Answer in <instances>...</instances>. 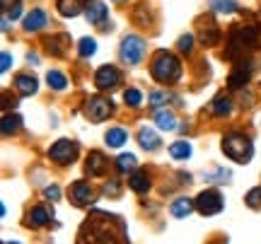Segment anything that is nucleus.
<instances>
[{
    "mask_svg": "<svg viewBox=\"0 0 261 244\" xmlns=\"http://www.w3.org/2000/svg\"><path fill=\"white\" fill-rule=\"evenodd\" d=\"M128 186L133 188L136 194H145V191L150 188V177H148V172H143V169H140V172H133V174L128 177Z\"/></svg>",
    "mask_w": 261,
    "mask_h": 244,
    "instance_id": "ddd939ff",
    "label": "nucleus"
},
{
    "mask_svg": "<svg viewBox=\"0 0 261 244\" xmlns=\"http://www.w3.org/2000/svg\"><path fill=\"white\" fill-rule=\"evenodd\" d=\"M46 83L51 90H65V85H68V80H65L63 73H58V70H48L46 73Z\"/></svg>",
    "mask_w": 261,
    "mask_h": 244,
    "instance_id": "393cba45",
    "label": "nucleus"
},
{
    "mask_svg": "<svg viewBox=\"0 0 261 244\" xmlns=\"http://www.w3.org/2000/svg\"><path fill=\"white\" fill-rule=\"evenodd\" d=\"M211 8H213L215 12L230 15V12H234V10H237V3H234V0H211Z\"/></svg>",
    "mask_w": 261,
    "mask_h": 244,
    "instance_id": "a878e982",
    "label": "nucleus"
},
{
    "mask_svg": "<svg viewBox=\"0 0 261 244\" xmlns=\"http://www.w3.org/2000/svg\"><path fill=\"white\" fill-rule=\"evenodd\" d=\"M48 213H46V208H41V206H37V208H32V213H29V223L34 227H44V225H48Z\"/></svg>",
    "mask_w": 261,
    "mask_h": 244,
    "instance_id": "5701e85b",
    "label": "nucleus"
},
{
    "mask_svg": "<svg viewBox=\"0 0 261 244\" xmlns=\"http://www.w3.org/2000/svg\"><path fill=\"white\" fill-rule=\"evenodd\" d=\"M77 53H80L83 58L94 56V53H97V41H94V39H90V37L80 39V44H77Z\"/></svg>",
    "mask_w": 261,
    "mask_h": 244,
    "instance_id": "b1692460",
    "label": "nucleus"
},
{
    "mask_svg": "<svg viewBox=\"0 0 261 244\" xmlns=\"http://www.w3.org/2000/svg\"><path fill=\"white\" fill-rule=\"evenodd\" d=\"M48 157L58 165H70V162L77 157V143L75 141H68V138H61L51 145L48 150Z\"/></svg>",
    "mask_w": 261,
    "mask_h": 244,
    "instance_id": "423d86ee",
    "label": "nucleus"
},
{
    "mask_svg": "<svg viewBox=\"0 0 261 244\" xmlns=\"http://www.w3.org/2000/svg\"><path fill=\"white\" fill-rule=\"evenodd\" d=\"M230 112H232V102H230V97H225V94L215 97L213 104H211V114H213V116H227Z\"/></svg>",
    "mask_w": 261,
    "mask_h": 244,
    "instance_id": "f3484780",
    "label": "nucleus"
},
{
    "mask_svg": "<svg viewBox=\"0 0 261 244\" xmlns=\"http://www.w3.org/2000/svg\"><path fill=\"white\" fill-rule=\"evenodd\" d=\"M15 85H17V92L22 94V97H29V94L37 92V77L24 75V73L15 77Z\"/></svg>",
    "mask_w": 261,
    "mask_h": 244,
    "instance_id": "2eb2a0df",
    "label": "nucleus"
},
{
    "mask_svg": "<svg viewBox=\"0 0 261 244\" xmlns=\"http://www.w3.org/2000/svg\"><path fill=\"white\" fill-rule=\"evenodd\" d=\"M44 196L51 198V201H58V198H61V188L58 186H46L44 188Z\"/></svg>",
    "mask_w": 261,
    "mask_h": 244,
    "instance_id": "72a5a7b5",
    "label": "nucleus"
},
{
    "mask_svg": "<svg viewBox=\"0 0 261 244\" xmlns=\"http://www.w3.org/2000/svg\"><path fill=\"white\" fill-rule=\"evenodd\" d=\"M136 155H130V152H126V155H121L119 160H116V169L119 172H130V169H136Z\"/></svg>",
    "mask_w": 261,
    "mask_h": 244,
    "instance_id": "bb28decb",
    "label": "nucleus"
},
{
    "mask_svg": "<svg viewBox=\"0 0 261 244\" xmlns=\"http://www.w3.org/2000/svg\"><path fill=\"white\" fill-rule=\"evenodd\" d=\"M143 53H145V41L136 34H130L121 41V61L128 63V66H136L143 61Z\"/></svg>",
    "mask_w": 261,
    "mask_h": 244,
    "instance_id": "39448f33",
    "label": "nucleus"
},
{
    "mask_svg": "<svg viewBox=\"0 0 261 244\" xmlns=\"http://www.w3.org/2000/svg\"><path fill=\"white\" fill-rule=\"evenodd\" d=\"M223 152L232 162L247 165V162L252 160V155H254V145H252V141H249V135L232 131V133H227V135L223 138Z\"/></svg>",
    "mask_w": 261,
    "mask_h": 244,
    "instance_id": "f03ea898",
    "label": "nucleus"
},
{
    "mask_svg": "<svg viewBox=\"0 0 261 244\" xmlns=\"http://www.w3.org/2000/svg\"><path fill=\"white\" fill-rule=\"evenodd\" d=\"M10 66H12V56H10L8 51H5V53L0 56V70H3V73H8Z\"/></svg>",
    "mask_w": 261,
    "mask_h": 244,
    "instance_id": "473e14b6",
    "label": "nucleus"
},
{
    "mask_svg": "<svg viewBox=\"0 0 261 244\" xmlns=\"http://www.w3.org/2000/svg\"><path fill=\"white\" fill-rule=\"evenodd\" d=\"M107 167V160H104L102 152H90V157H87V172H90V177H99Z\"/></svg>",
    "mask_w": 261,
    "mask_h": 244,
    "instance_id": "dca6fc26",
    "label": "nucleus"
},
{
    "mask_svg": "<svg viewBox=\"0 0 261 244\" xmlns=\"http://www.w3.org/2000/svg\"><path fill=\"white\" fill-rule=\"evenodd\" d=\"M19 15H22V10H19V8H15V10H12V12H10V15H8V17H10V19H17Z\"/></svg>",
    "mask_w": 261,
    "mask_h": 244,
    "instance_id": "e433bc0d",
    "label": "nucleus"
},
{
    "mask_svg": "<svg viewBox=\"0 0 261 244\" xmlns=\"http://www.w3.org/2000/svg\"><path fill=\"white\" fill-rule=\"evenodd\" d=\"M244 201H247V206H249V208L259 210V208H261V186L252 188V191L247 194V198H244Z\"/></svg>",
    "mask_w": 261,
    "mask_h": 244,
    "instance_id": "c756f323",
    "label": "nucleus"
},
{
    "mask_svg": "<svg viewBox=\"0 0 261 244\" xmlns=\"http://www.w3.org/2000/svg\"><path fill=\"white\" fill-rule=\"evenodd\" d=\"M104 141H107L109 148H121L123 143L128 141V133L123 131V128H109L107 135H104Z\"/></svg>",
    "mask_w": 261,
    "mask_h": 244,
    "instance_id": "6ab92c4d",
    "label": "nucleus"
},
{
    "mask_svg": "<svg viewBox=\"0 0 261 244\" xmlns=\"http://www.w3.org/2000/svg\"><path fill=\"white\" fill-rule=\"evenodd\" d=\"M3 244H19V242H3Z\"/></svg>",
    "mask_w": 261,
    "mask_h": 244,
    "instance_id": "4c0bfd02",
    "label": "nucleus"
},
{
    "mask_svg": "<svg viewBox=\"0 0 261 244\" xmlns=\"http://www.w3.org/2000/svg\"><path fill=\"white\" fill-rule=\"evenodd\" d=\"M194 203H196V210H198L201 215H215V213H220L223 206H225L220 191H215V188H205V191H201Z\"/></svg>",
    "mask_w": 261,
    "mask_h": 244,
    "instance_id": "20e7f679",
    "label": "nucleus"
},
{
    "mask_svg": "<svg viewBox=\"0 0 261 244\" xmlns=\"http://www.w3.org/2000/svg\"><path fill=\"white\" fill-rule=\"evenodd\" d=\"M58 10H61L63 17H75L80 12V8L75 5V0H58Z\"/></svg>",
    "mask_w": 261,
    "mask_h": 244,
    "instance_id": "cd10ccee",
    "label": "nucleus"
},
{
    "mask_svg": "<svg viewBox=\"0 0 261 244\" xmlns=\"http://www.w3.org/2000/svg\"><path fill=\"white\" fill-rule=\"evenodd\" d=\"M104 194H112V196H116V194H119V184H116V181L107 184V186H104Z\"/></svg>",
    "mask_w": 261,
    "mask_h": 244,
    "instance_id": "f704fd0d",
    "label": "nucleus"
},
{
    "mask_svg": "<svg viewBox=\"0 0 261 244\" xmlns=\"http://www.w3.org/2000/svg\"><path fill=\"white\" fill-rule=\"evenodd\" d=\"M138 143L145 148V150L152 152V150H158L160 148V135L152 131V128H140L138 131Z\"/></svg>",
    "mask_w": 261,
    "mask_h": 244,
    "instance_id": "4468645a",
    "label": "nucleus"
},
{
    "mask_svg": "<svg viewBox=\"0 0 261 244\" xmlns=\"http://www.w3.org/2000/svg\"><path fill=\"white\" fill-rule=\"evenodd\" d=\"M150 73H152V77L158 83H174L181 75V66H179V61L172 53L158 51V56H155L152 66H150Z\"/></svg>",
    "mask_w": 261,
    "mask_h": 244,
    "instance_id": "7ed1b4c3",
    "label": "nucleus"
},
{
    "mask_svg": "<svg viewBox=\"0 0 261 244\" xmlns=\"http://www.w3.org/2000/svg\"><path fill=\"white\" fill-rule=\"evenodd\" d=\"M0 3H3V8L8 10V8H17V3H19V0H0Z\"/></svg>",
    "mask_w": 261,
    "mask_h": 244,
    "instance_id": "c9c22d12",
    "label": "nucleus"
},
{
    "mask_svg": "<svg viewBox=\"0 0 261 244\" xmlns=\"http://www.w3.org/2000/svg\"><path fill=\"white\" fill-rule=\"evenodd\" d=\"M116 3H121V0H116Z\"/></svg>",
    "mask_w": 261,
    "mask_h": 244,
    "instance_id": "ea45409f",
    "label": "nucleus"
},
{
    "mask_svg": "<svg viewBox=\"0 0 261 244\" xmlns=\"http://www.w3.org/2000/svg\"><path fill=\"white\" fill-rule=\"evenodd\" d=\"M109 114H112V102H109V99H104V97H90L87 104H85V116H87L90 121H94V123L104 121Z\"/></svg>",
    "mask_w": 261,
    "mask_h": 244,
    "instance_id": "0eeeda50",
    "label": "nucleus"
},
{
    "mask_svg": "<svg viewBox=\"0 0 261 244\" xmlns=\"http://www.w3.org/2000/svg\"><path fill=\"white\" fill-rule=\"evenodd\" d=\"M155 123H158L160 131H174L177 128V116H174V112H169V109H160L155 114Z\"/></svg>",
    "mask_w": 261,
    "mask_h": 244,
    "instance_id": "f8f14e48",
    "label": "nucleus"
},
{
    "mask_svg": "<svg viewBox=\"0 0 261 244\" xmlns=\"http://www.w3.org/2000/svg\"><path fill=\"white\" fill-rule=\"evenodd\" d=\"M119 83H121V73L114 66H102L94 75V85L99 90H114V87H119Z\"/></svg>",
    "mask_w": 261,
    "mask_h": 244,
    "instance_id": "6e6552de",
    "label": "nucleus"
},
{
    "mask_svg": "<svg viewBox=\"0 0 261 244\" xmlns=\"http://www.w3.org/2000/svg\"><path fill=\"white\" fill-rule=\"evenodd\" d=\"M177 46L181 53H191V48H194V37H191V34H184V37L179 39Z\"/></svg>",
    "mask_w": 261,
    "mask_h": 244,
    "instance_id": "7c9ffc66",
    "label": "nucleus"
},
{
    "mask_svg": "<svg viewBox=\"0 0 261 244\" xmlns=\"http://www.w3.org/2000/svg\"><path fill=\"white\" fill-rule=\"evenodd\" d=\"M107 15H109V8L104 5V3H92L90 8H87V22L90 24H104L107 22Z\"/></svg>",
    "mask_w": 261,
    "mask_h": 244,
    "instance_id": "9b49d317",
    "label": "nucleus"
},
{
    "mask_svg": "<svg viewBox=\"0 0 261 244\" xmlns=\"http://www.w3.org/2000/svg\"><path fill=\"white\" fill-rule=\"evenodd\" d=\"M46 12H44V10H32V12H29L27 17H24V22H22V24H24V29H27V32H39V29L41 27H46Z\"/></svg>",
    "mask_w": 261,
    "mask_h": 244,
    "instance_id": "9d476101",
    "label": "nucleus"
},
{
    "mask_svg": "<svg viewBox=\"0 0 261 244\" xmlns=\"http://www.w3.org/2000/svg\"><path fill=\"white\" fill-rule=\"evenodd\" d=\"M169 99V94H165V92H150V104L152 106H160L162 102H167Z\"/></svg>",
    "mask_w": 261,
    "mask_h": 244,
    "instance_id": "2f4dec72",
    "label": "nucleus"
},
{
    "mask_svg": "<svg viewBox=\"0 0 261 244\" xmlns=\"http://www.w3.org/2000/svg\"><path fill=\"white\" fill-rule=\"evenodd\" d=\"M19 123H22V119H19L17 114H12V116L5 114V116H3V126H0V128H3V135H12V133H17Z\"/></svg>",
    "mask_w": 261,
    "mask_h": 244,
    "instance_id": "4be33fe9",
    "label": "nucleus"
},
{
    "mask_svg": "<svg viewBox=\"0 0 261 244\" xmlns=\"http://www.w3.org/2000/svg\"><path fill=\"white\" fill-rule=\"evenodd\" d=\"M169 155L174 157V160H187V157H191V143L187 141H177L169 145Z\"/></svg>",
    "mask_w": 261,
    "mask_h": 244,
    "instance_id": "aec40b11",
    "label": "nucleus"
},
{
    "mask_svg": "<svg viewBox=\"0 0 261 244\" xmlns=\"http://www.w3.org/2000/svg\"><path fill=\"white\" fill-rule=\"evenodd\" d=\"M249 75H252V68H249V66H240L232 75H230V87H232V90L242 87V85L249 80Z\"/></svg>",
    "mask_w": 261,
    "mask_h": 244,
    "instance_id": "412c9836",
    "label": "nucleus"
},
{
    "mask_svg": "<svg viewBox=\"0 0 261 244\" xmlns=\"http://www.w3.org/2000/svg\"><path fill=\"white\" fill-rule=\"evenodd\" d=\"M70 201H73L75 206H90L94 201V194L90 184L87 181H75L73 186H70Z\"/></svg>",
    "mask_w": 261,
    "mask_h": 244,
    "instance_id": "1a4fd4ad",
    "label": "nucleus"
},
{
    "mask_svg": "<svg viewBox=\"0 0 261 244\" xmlns=\"http://www.w3.org/2000/svg\"><path fill=\"white\" fill-rule=\"evenodd\" d=\"M83 3H90V0H83Z\"/></svg>",
    "mask_w": 261,
    "mask_h": 244,
    "instance_id": "58836bf2",
    "label": "nucleus"
},
{
    "mask_svg": "<svg viewBox=\"0 0 261 244\" xmlns=\"http://www.w3.org/2000/svg\"><path fill=\"white\" fill-rule=\"evenodd\" d=\"M194 208H196V203L191 201V198H177V201L172 203V208H169V210H172V215H174V218H187Z\"/></svg>",
    "mask_w": 261,
    "mask_h": 244,
    "instance_id": "a211bd4d",
    "label": "nucleus"
},
{
    "mask_svg": "<svg viewBox=\"0 0 261 244\" xmlns=\"http://www.w3.org/2000/svg\"><path fill=\"white\" fill-rule=\"evenodd\" d=\"M116 230H121L119 218L109 215V213H94L80 230V242L77 244H116Z\"/></svg>",
    "mask_w": 261,
    "mask_h": 244,
    "instance_id": "f257e3e1",
    "label": "nucleus"
},
{
    "mask_svg": "<svg viewBox=\"0 0 261 244\" xmlns=\"http://www.w3.org/2000/svg\"><path fill=\"white\" fill-rule=\"evenodd\" d=\"M123 102L136 109V106H140V102H143V94H140L138 90H133V87H130V90H126V92H123Z\"/></svg>",
    "mask_w": 261,
    "mask_h": 244,
    "instance_id": "c85d7f7f",
    "label": "nucleus"
}]
</instances>
